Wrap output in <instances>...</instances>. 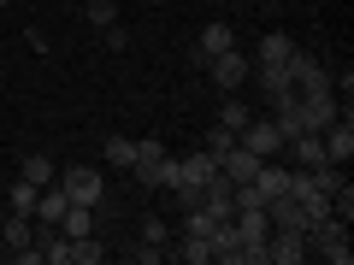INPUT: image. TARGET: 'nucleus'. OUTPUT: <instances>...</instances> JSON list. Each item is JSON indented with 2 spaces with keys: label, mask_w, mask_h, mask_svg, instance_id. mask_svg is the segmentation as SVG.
<instances>
[{
  "label": "nucleus",
  "mask_w": 354,
  "mask_h": 265,
  "mask_svg": "<svg viewBox=\"0 0 354 265\" xmlns=\"http://www.w3.org/2000/svg\"><path fill=\"white\" fill-rule=\"evenodd\" d=\"M83 18H88L95 30H106V24H118V6H113V0H88V6H83Z\"/></svg>",
  "instance_id": "obj_20"
},
{
  "label": "nucleus",
  "mask_w": 354,
  "mask_h": 265,
  "mask_svg": "<svg viewBox=\"0 0 354 265\" xmlns=\"http://www.w3.org/2000/svg\"><path fill=\"white\" fill-rule=\"evenodd\" d=\"M65 206H71V195H65V189H59V177H53L48 189L36 195V224H59V218H65Z\"/></svg>",
  "instance_id": "obj_8"
},
{
  "label": "nucleus",
  "mask_w": 354,
  "mask_h": 265,
  "mask_svg": "<svg viewBox=\"0 0 354 265\" xmlns=\"http://www.w3.org/2000/svg\"><path fill=\"white\" fill-rule=\"evenodd\" d=\"M59 189L71 195L77 206H101V195H106V177L95 171V165H65V171H59Z\"/></svg>",
  "instance_id": "obj_3"
},
{
  "label": "nucleus",
  "mask_w": 354,
  "mask_h": 265,
  "mask_svg": "<svg viewBox=\"0 0 354 265\" xmlns=\"http://www.w3.org/2000/svg\"><path fill=\"white\" fill-rule=\"evenodd\" d=\"M266 259L272 265H301L307 259V236L301 230H272V236H266Z\"/></svg>",
  "instance_id": "obj_7"
},
{
  "label": "nucleus",
  "mask_w": 354,
  "mask_h": 265,
  "mask_svg": "<svg viewBox=\"0 0 354 265\" xmlns=\"http://www.w3.org/2000/svg\"><path fill=\"white\" fill-rule=\"evenodd\" d=\"M248 118H254L248 106H242L236 95H225V106H218V124H225V130H236V136H242V130H248Z\"/></svg>",
  "instance_id": "obj_16"
},
{
  "label": "nucleus",
  "mask_w": 354,
  "mask_h": 265,
  "mask_svg": "<svg viewBox=\"0 0 354 265\" xmlns=\"http://www.w3.org/2000/svg\"><path fill=\"white\" fill-rule=\"evenodd\" d=\"M101 259H106V248L95 236H77L71 242V265H101Z\"/></svg>",
  "instance_id": "obj_19"
},
{
  "label": "nucleus",
  "mask_w": 354,
  "mask_h": 265,
  "mask_svg": "<svg viewBox=\"0 0 354 265\" xmlns=\"http://www.w3.org/2000/svg\"><path fill=\"white\" fill-rule=\"evenodd\" d=\"M101 36H106V48H113V53H124V48H130V36H124V30H118V24H106Z\"/></svg>",
  "instance_id": "obj_23"
},
{
  "label": "nucleus",
  "mask_w": 354,
  "mask_h": 265,
  "mask_svg": "<svg viewBox=\"0 0 354 265\" xmlns=\"http://www.w3.org/2000/svg\"><path fill=\"white\" fill-rule=\"evenodd\" d=\"M130 159H136V141H130V136H106V165L130 171Z\"/></svg>",
  "instance_id": "obj_17"
},
{
  "label": "nucleus",
  "mask_w": 354,
  "mask_h": 265,
  "mask_svg": "<svg viewBox=\"0 0 354 265\" xmlns=\"http://www.w3.org/2000/svg\"><path fill=\"white\" fill-rule=\"evenodd\" d=\"M225 48H236V30H230V24H201L195 53H201V59H213V53H225Z\"/></svg>",
  "instance_id": "obj_11"
},
{
  "label": "nucleus",
  "mask_w": 354,
  "mask_h": 265,
  "mask_svg": "<svg viewBox=\"0 0 354 265\" xmlns=\"http://www.w3.org/2000/svg\"><path fill=\"white\" fill-rule=\"evenodd\" d=\"M18 177H24V183H36V189H48L53 177H59V165H53L48 153H24V165H18Z\"/></svg>",
  "instance_id": "obj_12"
},
{
  "label": "nucleus",
  "mask_w": 354,
  "mask_h": 265,
  "mask_svg": "<svg viewBox=\"0 0 354 265\" xmlns=\"http://www.w3.org/2000/svg\"><path fill=\"white\" fill-rule=\"evenodd\" d=\"M290 88H295V95H325V88H337V83H330V71H325L319 59L290 53Z\"/></svg>",
  "instance_id": "obj_5"
},
{
  "label": "nucleus",
  "mask_w": 354,
  "mask_h": 265,
  "mask_svg": "<svg viewBox=\"0 0 354 265\" xmlns=\"http://www.w3.org/2000/svg\"><path fill=\"white\" fill-rule=\"evenodd\" d=\"M36 183H24V177H18V183H12V195H6V206H12V213H24V218H36Z\"/></svg>",
  "instance_id": "obj_15"
},
{
  "label": "nucleus",
  "mask_w": 354,
  "mask_h": 265,
  "mask_svg": "<svg viewBox=\"0 0 354 265\" xmlns=\"http://www.w3.org/2000/svg\"><path fill=\"white\" fill-rule=\"evenodd\" d=\"M142 242H153V248H165V224H160V218H142Z\"/></svg>",
  "instance_id": "obj_22"
},
{
  "label": "nucleus",
  "mask_w": 354,
  "mask_h": 265,
  "mask_svg": "<svg viewBox=\"0 0 354 265\" xmlns=\"http://www.w3.org/2000/svg\"><path fill=\"white\" fill-rule=\"evenodd\" d=\"M236 141L248 153H260V159H278V153H283V130L272 124V118H248V130H242Z\"/></svg>",
  "instance_id": "obj_6"
},
{
  "label": "nucleus",
  "mask_w": 354,
  "mask_h": 265,
  "mask_svg": "<svg viewBox=\"0 0 354 265\" xmlns=\"http://www.w3.org/2000/svg\"><path fill=\"white\" fill-rule=\"evenodd\" d=\"M295 53V41L283 36V30H272V36H260V48H254V65H283Z\"/></svg>",
  "instance_id": "obj_10"
},
{
  "label": "nucleus",
  "mask_w": 354,
  "mask_h": 265,
  "mask_svg": "<svg viewBox=\"0 0 354 265\" xmlns=\"http://www.w3.org/2000/svg\"><path fill=\"white\" fill-rule=\"evenodd\" d=\"M0 242H6V248H30V242H36V218L12 213V218H6V236H0Z\"/></svg>",
  "instance_id": "obj_14"
},
{
  "label": "nucleus",
  "mask_w": 354,
  "mask_h": 265,
  "mask_svg": "<svg viewBox=\"0 0 354 265\" xmlns=\"http://www.w3.org/2000/svg\"><path fill=\"white\" fill-rule=\"evenodd\" d=\"M177 259H183V265H207V259H213V242H207V236H183Z\"/></svg>",
  "instance_id": "obj_18"
},
{
  "label": "nucleus",
  "mask_w": 354,
  "mask_h": 265,
  "mask_svg": "<svg viewBox=\"0 0 354 265\" xmlns=\"http://www.w3.org/2000/svg\"><path fill=\"white\" fill-rule=\"evenodd\" d=\"M207 65V77H213L225 95H236L242 83H248V53H236V48H225V53H213V59H201Z\"/></svg>",
  "instance_id": "obj_4"
},
{
  "label": "nucleus",
  "mask_w": 354,
  "mask_h": 265,
  "mask_svg": "<svg viewBox=\"0 0 354 265\" xmlns=\"http://www.w3.org/2000/svg\"><path fill=\"white\" fill-rule=\"evenodd\" d=\"M130 171H136V183H148V189H171L177 183V159L160 148V141H136V159H130Z\"/></svg>",
  "instance_id": "obj_2"
},
{
  "label": "nucleus",
  "mask_w": 354,
  "mask_h": 265,
  "mask_svg": "<svg viewBox=\"0 0 354 265\" xmlns=\"http://www.w3.org/2000/svg\"><path fill=\"white\" fill-rule=\"evenodd\" d=\"M307 253H319V259H330V265H348V259H354V248H348V218H337V213L313 218V224H307Z\"/></svg>",
  "instance_id": "obj_1"
},
{
  "label": "nucleus",
  "mask_w": 354,
  "mask_h": 265,
  "mask_svg": "<svg viewBox=\"0 0 354 265\" xmlns=\"http://www.w3.org/2000/svg\"><path fill=\"white\" fill-rule=\"evenodd\" d=\"M230 148H236V130H225V124H218L213 136H207V153L218 159V153H230Z\"/></svg>",
  "instance_id": "obj_21"
},
{
  "label": "nucleus",
  "mask_w": 354,
  "mask_h": 265,
  "mask_svg": "<svg viewBox=\"0 0 354 265\" xmlns=\"http://www.w3.org/2000/svg\"><path fill=\"white\" fill-rule=\"evenodd\" d=\"M59 230H65L71 242H77V236H95V206H77V201H71V206H65V218H59Z\"/></svg>",
  "instance_id": "obj_13"
},
{
  "label": "nucleus",
  "mask_w": 354,
  "mask_h": 265,
  "mask_svg": "<svg viewBox=\"0 0 354 265\" xmlns=\"http://www.w3.org/2000/svg\"><path fill=\"white\" fill-rule=\"evenodd\" d=\"M6 6H12V0H0V12H6Z\"/></svg>",
  "instance_id": "obj_24"
},
{
  "label": "nucleus",
  "mask_w": 354,
  "mask_h": 265,
  "mask_svg": "<svg viewBox=\"0 0 354 265\" xmlns=\"http://www.w3.org/2000/svg\"><path fill=\"white\" fill-rule=\"evenodd\" d=\"M218 171V159L213 153H183L177 159V183H195V189H207V177Z\"/></svg>",
  "instance_id": "obj_9"
}]
</instances>
